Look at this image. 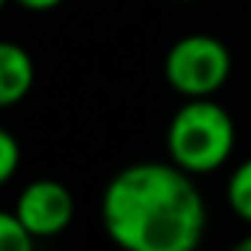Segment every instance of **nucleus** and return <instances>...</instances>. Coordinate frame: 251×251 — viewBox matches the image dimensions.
Listing matches in <instances>:
<instances>
[{"mask_svg":"<svg viewBox=\"0 0 251 251\" xmlns=\"http://www.w3.org/2000/svg\"><path fill=\"white\" fill-rule=\"evenodd\" d=\"M225 198H227V207L233 210V216H239L242 222L251 225V157L233 169Z\"/></svg>","mask_w":251,"mask_h":251,"instance_id":"nucleus-6","label":"nucleus"},{"mask_svg":"<svg viewBox=\"0 0 251 251\" xmlns=\"http://www.w3.org/2000/svg\"><path fill=\"white\" fill-rule=\"evenodd\" d=\"M3 6H6V0H0V9H3Z\"/></svg>","mask_w":251,"mask_h":251,"instance_id":"nucleus-11","label":"nucleus"},{"mask_svg":"<svg viewBox=\"0 0 251 251\" xmlns=\"http://www.w3.org/2000/svg\"><path fill=\"white\" fill-rule=\"evenodd\" d=\"M236 145L230 112L213 98H186L166 130L169 160L189 175H210L222 169Z\"/></svg>","mask_w":251,"mask_h":251,"instance_id":"nucleus-2","label":"nucleus"},{"mask_svg":"<svg viewBox=\"0 0 251 251\" xmlns=\"http://www.w3.org/2000/svg\"><path fill=\"white\" fill-rule=\"evenodd\" d=\"M18 6H24V9H33V12H45V9H53V6H59L62 0H15Z\"/></svg>","mask_w":251,"mask_h":251,"instance_id":"nucleus-9","label":"nucleus"},{"mask_svg":"<svg viewBox=\"0 0 251 251\" xmlns=\"http://www.w3.org/2000/svg\"><path fill=\"white\" fill-rule=\"evenodd\" d=\"M177 163H133L103 189L106 236L130 251H192L207 227L201 189Z\"/></svg>","mask_w":251,"mask_h":251,"instance_id":"nucleus-1","label":"nucleus"},{"mask_svg":"<svg viewBox=\"0 0 251 251\" xmlns=\"http://www.w3.org/2000/svg\"><path fill=\"white\" fill-rule=\"evenodd\" d=\"M15 213L33 239H50V236H59L71 225L74 198H71L68 186L45 177V180H33L21 189Z\"/></svg>","mask_w":251,"mask_h":251,"instance_id":"nucleus-4","label":"nucleus"},{"mask_svg":"<svg viewBox=\"0 0 251 251\" xmlns=\"http://www.w3.org/2000/svg\"><path fill=\"white\" fill-rule=\"evenodd\" d=\"M166 80L183 98H213L230 77V50L210 33H189L166 53Z\"/></svg>","mask_w":251,"mask_h":251,"instance_id":"nucleus-3","label":"nucleus"},{"mask_svg":"<svg viewBox=\"0 0 251 251\" xmlns=\"http://www.w3.org/2000/svg\"><path fill=\"white\" fill-rule=\"evenodd\" d=\"M18 166H21V145L9 130L0 127V186L15 177Z\"/></svg>","mask_w":251,"mask_h":251,"instance_id":"nucleus-8","label":"nucleus"},{"mask_svg":"<svg viewBox=\"0 0 251 251\" xmlns=\"http://www.w3.org/2000/svg\"><path fill=\"white\" fill-rule=\"evenodd\" d=\"M236 248H245V251H251V233H248V236H242V239L236 242Z\"/></svg>","mask_w":251,"mask_h":251,"instance_id":"nucleus-10","label":"nucleus"},{"mask_svg":"<svg viewBox=\"0 0 251 251\" xmlns=\"http://www.w3.org/2000/svg\"><path fill=\"white\" fill-rule=\"evenodd\" d=\"M36 80V65L30 53L15 42H0V109L15 106L27 98Z\"/></svg>","mask_w":251,"mask_h":251,"instance_id":"nucleus-5","label":"nucleus"},{"mask_svg":"<svg viewBox=\"0 0 251 251\" xmlns=\"http://www.w3.org/2000/svg\"><path fill=\"white\" fill-rule=\"evenodd\" d=\"M186 3H189V0H186Z\"/></svg>","mask_w":251,"mask_h":251,"instance_id":"nucleus-12","label":"nucleus"},{"mask_svg":"<svg viewBox=\"0 0 251 251\" xmlns=\"http://www.w3.org/2000/svg\"><path fill=\"white\" fill-rule=\"evenodd\" d=\"M33 236L18 219V213H3L0 210V251H27L33 248Z\"/></svg>","mask_w":251,"mask_h":251,"instance_id":"nucleus-7","label":"nucleus"}]
</instances>
